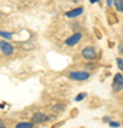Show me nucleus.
<instances>
[{
	"mask_svg": "<svg viewBox=\"0 0 123 128\" xmlns=\"http://www.w3.org/2000/svg\"><path fill=\"white\" fill-rule=\"evenodd\" d=\"M67 77L73 81H86L90 78V73L85 71V70H73L67 74Z\"/></svg>",
	"mask_w": 123,
	"mask_h": 128,
	"instance_id": "1",
	"label": "nucleus"
},
{
	"mask_svg": "<svg viewBox=\"0 0 123 128\" xmlns=\"http://www.w3.org/2000/svg\"><path fill=\"white\" fill-rule=\"evenodd\" d=\"M80 54H82V57L85 60H87V61H93V60L97 58V51H96L95 47H92V46L83 47L82 51H80Z\"/></svg>",
	"mask_w": 123,
	"mask_h": 128,
	"instance_id": "2",
	"label": "nucleus"
},
{
	"mask_svg": "<svg viewBox=\"0 0 123 128\" xmlns=\"http://www.w3.org/2000/svg\"><path fill=\"white\" fill-rule=\"evenodd\" d=\"M112 90H113L114 92L123 91V74H122V73L114 74L113 82H112Z\"/></svg>",
	"mask_w": 123,
	"mask_h": 128,
	"instance_id": "3",
	"label": "nucleus"
},
{
	"mask_svg": "<svg viewBox=\"0 0 123 128\" xmlns=\"http://www.w3.org/2000/svg\"><path fill=\"white\" fill-rule=\"evenodd\" d=\"M0 51L5 56L10 57V56H13V53H14V47L12 46L7 40H0Z\"/></svg>",
	"mask_w": 123,
	"mask_h": 128,
	"instance_id": "4",
	"label": "nucleus"
},
{
	"mask_svg": "<svg viewBox=\"0 0 123 128\" xmlns=\"http://www.w3.org/2000/svg\"><path fill=\"white\" fill-rule=\"evenodd\" d=\"M49 120H50V117L47 114H45V112H42V111H36V112L32 115V121L34 124H45V122H47Z\"/></svg>",
	"mask_w": 123,
	"mask_h": 128,
	"instance_id": "5",
	"label": "nucleus"
},
{
	"mask_svg": "<svg viewBox=\"0 0 123 128\" xmlns=\"http://www.w3.org/2000/svg\"><path fill=\"white\" fill-rule=\"evenodd\" d=\"M80 40H82V33H73L70 37L66 38L64 44H66V46H76Z\"/></svg>",
	"mask_w": 123,
	"mask_h": 128,
	"instance_id": "6",
	"label": "nucleus"
},
{
	"mask_svg": "<svg viewBox=\"0 0 123 128\" xmlns=\"http://www.w3.org/2000/svg\"><path fill=\"white\" fill-rule=\"evenodd\" d=\"M14 128H36V124L33 122L32 120L30 121H19L14 125Z\"/></svg>",
	"mask_w": 123,
	"mask_h": 128,
	"instance_id": "7",
	"label": "nucleus"
},
{
	"mask_svg": "<svg viewBox=\"0 0 123 128\" xmlns=\"http://www.w3.org/2000/svg\"><path fill=\"white\" fill-rule=\"evenodd\" d=\"M82 13H83V7H77V9H73V10H70V12H67L66 16H67L69 18H74V17H79Z\"/></svg>",
	"mask_w": 123,
	"mask_h": 128,
	"instance_id": "8",
	"label": "nucleus"
},
{
	"mask_svg": "<svg viewBox=\"0 0 123 128\" xmlns=\"http://www.w3.org/2000/svg\"><path fill=\"white\" fill-rule=\"evenodd\" d=\"M114 7H116V10H119V12H123V0H114Z\"/></svg>",
	"mask_w": 123,
	"mask_h": 128,
	"instance_id": "9",
	"label": "nucleus"
},
{
	"mask_svg": "<svg viewBox=\"0 0 123 128\" xmlns=\"http://www.w3.org/2000/svg\"><path fill=\"white\" fill-rule=\"evenodd\" d=\"M0 36L9 40V38H12V37H13V34H12V33H7V32H2V30H0Z\"/></svg>",
	"mask_w": 123,
	"mask_h": 128,
	"instance_id": "10",
	"label": "nucleus"
},
{
	"mask_svg": "<svg viewBox=\"0 0 123 128\" xmlns=\"http://www.w3.org/2000/svg\"><path fill=\"white\" fill-rule=\"evenodd\" d=\"M86 96H87L86 92H80V94H77V96H76V98H74V100H76V101H82L83 98H86Z\"/></svg>",
	"mask_w": 123,
	"mask_h": 128,
	"instance_id": "11",
	"label": "nucleus"
},
{
	"mask_svg": "<svg viewBox=\"0 0 123 128\" xmlns=\"http://www.w3.org/2000/svg\"><path fill=\"white\" fill-rule=\"evenodd\" d=\"M63 108H64V104H57V105H55V111H56V112L63 111Z\"/></svg>",
	"mask_w": 123,
	"mask_h": 128,
	"instance_id": "12",
	"label": "nucleus"
},
{
	"mask_svg": "<svg viewBox=\"0 0 123 128\" xmlns=\"http://www.w3.org/2000/svg\"><path fill=\"white\" fill-rule=\"evenodd\" d=\"M116 63H117V67L123 71V58H119L117 57V58H116Z\"/></svg>",
	"mask_w": 123,
	"mask_h": 128,
	"instance_id": "13",
	"label": "nucleus"
},
{
	"mask_svg": "<svg viewBox=\"0 0 123 128\" xmlns=\"http://www.w3.org/2000/svg\"><path fill=\"white\" fill-rule=\"evenodd\" d=\"M109 125H110L112 128H119L120 125H122V124H120V122H114V121H110V122H109Z\"/></svg>",
	"mask_w": 123,
	"mask_h": 128,
	"instance_id": "14",
	"label": "nucleus"
},
{
	"mask_svg": "<svg viewBox=\"0 0 123 128\" xmlns=\"http://www.w3.org/2000/svg\"><path fill=\"white\" fill-rule=\"evenodd\" d=\"M110 121H112V120H110V117H103V122H107V124H109Z\"/></svg>",
	"mask_w": 123,
	"mask_h": 128,
	"instance_id": "15",
	"label": "nucleus"
},
{
	"mask_svg": "<svg viewBox=\"0 0 123 128\" xmlns=\"http://www.w3.org/2000/svg\"><path fill=\"white\" fill-rule=\"evenodd\" d=\"M0 128H7V125L5 124V121H2V120H0Z\"/></svg>",
	"mask_w": 123,
	"mask_h": 128,
	"instance_id": "16",
	"label": "nucleus"
},
{
	"mask_svg": "<svg viewBox=\"0 0 123 128\" xmlns=\"http://www.w3.org/2000/svg\"><path fill=\"white\" fill-rule=\"evenodd\" d=\"M90 2H92V3H95V2H97V0H90Z\"/></svg>",
	"mask_w": 123,
	"mask_h": 128,
	"instance_id": "17",
	"label": "nucleus"
},
{
	"mask_svg": "<svg viewBox=\"0 0 123 128\" xmlns=\"http://www.w3.org/2000/svg\"><path fill=\"white\" fill-rule=\"evenodd\" d=\"M73 2H76V3H77V2H80V0H73Z\"/></svg>",
	"mask_w": 123,
	"mask_h": 128,
	"instance_id": "18",
	"label": "nucleus"
},
{
	"mask_svg": "<svg viewBox=\"0 0 123 128\" xmlns=\"http://www.w3.org/2000/svg\"><path fill=\"white\" fill-rule=\"evenodd\" d=\"M120 50H122V51H123V47H120Z\"/></svg>",
	"mask_w": 123,
	"mask_h": 128,
	"instance_id": "19",
	"label": "nucleus"
},
{
	"mask_svg": "<svg viewBox=\"0 0 123 128\" xmlns=\"http://www.w3.org/2000/svg\"><path fill=\"white\" fill-rule=\"evenodd\" d=\"M122 125H123V124H122Z\"/></svg>",
	"mask_w": 123,
	"mask_h": 128,
	"instance_id": "20",
	"label": "nucleus"
}]
</instances>
